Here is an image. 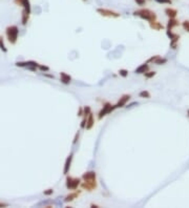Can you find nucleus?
<instances>
[{
    "label": "nucleus",
    "instance_id": "obj_1",
    "mask_svg": "<svg viewBox=\"0 0 189 208\" xmlns=\"http://www.w3.org/2000/svg\"><path fill=\"white\" fill-rule=\"evenodd\" d=\"M132 14H134V16L140 17L141 19L146 20V21H148V22H152V21H155V20H157L156 13L152 12L151 10H149V9H140V10L134 11Z\"/></svg>",
    "mask_w": 189,
    "mask_h": 208
},
{
    "label": "nucleus",
    "instance_id": "obj_2",
    "mask_svg": "<svg viewBox=\"0 0 189 208\" xmlns=\"http://www.w3.org/2000/svg\"><path fill=\"white\" fill-rule=\"evenodd\" d=\"M5 34H6V38L11 44H16L19 36V29L17 25H10L5 29Z\"/></svg>",
    "mask_w": 189,
    "mask_h": 208
},
{
    "label": "nucleus",
    "instance_id": "obj_3",
    "mask_svg": "<svg viewBox=\"0 0 189 208\" xmlns=\"http://www.w3.org/2000/svg\"><path fill=\"white\" fill-rule=\"evenodd\" d=\"M97 13L99 15L103 17H106V18H119L121 16L119 12H116L114 10H110V9H105V7H98L97 9Z\"/></svg>",
    "mask_w": 189,
    "mask_h": 208
},
{
    "label": "nucleus",
    "instance_id": "obj_4",
    "mask_svg": "<svg viewBox=\"0 0 189 208\" xmlns=\"http://www.w3.org/2000/svg\"><path fill=\"white\" fill-rule=\"evenodd\" d=\"M80 184H81V179L80 178H74L70 177V176L66 177L65 185H66V188L68 190H76L80 186Z\"/></svg>",
    "mask_w": 189,
    "mask_h": 208
},
{
    "label": "nucleus",
    "instance_id": "obj_5",
    "mask_svg": "<svg viewBox=\"0 0 189 208\" xmlns=\"http://www.w3.org/2000/svg\"><path fill=\"white\" fill-rule=\"evenodd\" d=\"M117 108V106L116 105H111L109 102H106L104 105H103V107H102V109L99 112V114H98V119L99 120H101V119H103V118L105 117V116H107V115H109L110 112H113L114 110Z\"/></svg>",
    "mask_w": 189,
    "mask_h": 208
},
{
    "label": "nucleus",
    "instance_id": "obj_6",
    "mask_svg": "<svg viewBox=\"0 0 189 208\" xmlns=\"http://www.w3.org/2000/svg\"><path fill=\"white\" fill-rule=\"evenodd\" d=\"M82 190H86L88 192H91L93 190H96L97 187H98V183H97V180H88V181H83L80 184Z\"/></svg>",
    "mask_w": 189,
    "mask_h": 208
},
{
    "label": "nucleus",
    "instance_id": "obj_7",
    "mask_svg": "<svg viewBox=\"0 0 189 208\" xmlns=\"http://www.w3.org/2000/svg\"><path fill=\"white\" fill-rule=\"evenodd\" d=\"M15 65L18 67H27V69L32 71V72H36L37 69H38V66H39V63L36 62V61H24V62H16Z\"/></svg>",
    "mask_w": 189,
    "mask_h": 208
},
{
    "label": "nucleus",
    "instance_id": "obj_8",
    "mask_svg": "<svg viewBox=\"0 0 189 208\" xmlns=\"http://www.w3.org/2000/svg\"><path fill=\"white\" fill-rule=\"evenodd\" d=\"M130 98H132V96H130L129 94H125V95H123V96L119 99V101H118L117 104H116V106H117V108L124 107V106L126 105V103L130 100Z\"/></svg>",
    "mask_w": 189,
    "mask_h": 208
},
{
    "label": "nucleus",
    "instance_id": "obj_9",
    "mask_svg": "<svg viewBox=\"0 0 189 208\" xmlns=\"http://www.w3.org/2000/svg\"><path fill=\"white\" fill-rule=\"evenodd\" d=\"M81 190H74L73 192H70V194H68L64 198V202L65 203H70V202H73L75 200V199H78V196L81 194Z\"/></svg>",
    "mask_w": 189,
    "mask_h": 208
},
{
    "label": "nucleus",
    "instance_id": "obj_10",
    "mask_svg": "<svg viewBox=\"0 0 189 208\" xmlns=\"http://www.w3.org/2000/svg\"><path fill=\"white\" fill-rule=\"evenodd\" d=\"M81 179L83 180V181H88V180H97V173H96V171H93V170L86 171V172H84L83 175H82Z\"/></svg>",
    "mask_w": 189,
    "mask_h": 208
},
{
    "label": "nucleus",
    "instance_id": "obj_11",
    "mask_svg": "<svg viewBox=\"0 0 189 208\" xmlns=\"http://www.w3.org/2000/svg\"><path fill=\"white\" fill-rule=\"evenodd\" d=\"M72 161H73V153H70L68 157L65 160V164H64V168H63V173L67 176V173L70 172V165H72Z\"/></svg>",
    "mask_w": 189,
    "mask_h": 208
},
{
    "label": "nucleus",
    "instance_id": "obj_12",
    "mask_svg": "<svg viewBox=\"0 0 189 208\" xmlns=\"http://www.w3.org/2000/svg\"><path fill=\"white\" fill-rule=\"evenodd\" d=\"M60 81H61V83L67 85V84H70L72 82V77L65 72H61L60 73Z\"/></svg>",
    "mask_w": 189,
    "mask_h": 208
},
{
    "label": "nucleus",
    "instance_id": "obj_13",
    "mask_svg": "<svg viewBox=\"0 0 189 208\" xmlns=\"http://www.w3.org/2000/svg\"><path fill=\"white\" fill-rule=\"evenodd\" d=\"M148 69H149V65H148V63L146 62V63L141 64L139 67H137V68L134 69V73H136V74H139V75L145 74L146 72H148Z\"/></svg>",
    "mask_w": 189,
    "mask_h": 208
},
{
    "label": "nucleus",
    "instance_id": "obj_14",
    "mask_svg": "<svg viewBox=\"0 0 189 208\" xmlns=\"http://www.w3.org/2000/svg\"><path fill=\"white\" fill-rule=\"evenodd\" d=\"M165 14L167 17H169V19H172V18H175V17H177L178 11L175 10V9H172V7H166Z\"/></svg>",
    "mask_w": 189,
    "mask_h": 208
},
{
    "label": "nucleus",
    "instance_id": "obj_15",
    "mask_svg": "<svg viewBox=\"0 0 189 208\" xmlns=\"http://www.w3.org/2000/svg\"><path fill=\"white\" fill-rule=\"evenodd\" d=\"M93 125H95V119H93V112H91V114H89V115H88V117H87V120H86V126H85V128H86L87 130H89V129L93 128Z\"/></svg>",
    "mask_w": 189,
    "mask_h": 208
},
{
    "label": "nucleus",
    "instance_id": "obj_16",
    "mask_svg": "<svg viewBox=\"0 0 189 208\" xmlns=\"http://www.w3.org/2000/svg\"><path fill=\"white\" fill-rule=\"evenodd\" d=\"M149 27H150L152 30H155V31H161V30L164 29L163 24L160 23V22H158L157 20H155V21H152V22H149Z\"/></svg>",
    "mask_w": 189,
    "mask_h": 208
},
{
    "label": "nucleus",
    "instance_id": "obj_17",
    "mask_svg": "<svg viewBox=\"0 0 189 208\" xmlns=\"http://www.w3.org/2000/svg\"><path fill=\"white\" fill-rule=\"evenodd\" d=\"M178 25H179V21H178L175 18L169 19V21H168V23H167V31H171L173 27H178Z\"/></svg>",
    "mask_w": 189,
    "mask_h": 208
},
{
    "label": "nucleus",
    "instance_id": "obj_18",
    "mask_svg": "<svg viewBox=\"0 0 189 208\" xmlns=\"http://www.w3.org/2000/svg\"><path fill=\"white\" fill-rule=\"evenodd\" d=\"M29 15L27 13H25L24 11H22V15H21V24L22 25H27V22H29Z\"/></svg>",
    "mask_w": 189,
    "mask_h": 208
},
{
    "label": "nucleus",
    "instance_id": "obj_19",
    "mask_svg": "<svg viewBox=\"0 0 189 208\" xmlns=\"http://www.w3.org/2000/svg\"><path fill=\"white\" fill-rule=\"evenodd\" d=\"M167 62V59H165V58H161L160 56H158L157 57V59L153 61V63L155 64H158V65H161V64H164V63Z\"/></svg>",
    "mask_w": 189,
    "mask_h": 208
},
{
    "label": "nucleus",
    "instance_id": "obj_20",
    "mask_svg": "<svg viewBox=\"0 0 189 208\" xmlns=\"http://www.w3.org/2000/svg\"><path fill=\"white\" fill-rule=\"evenodd\" d=\"M139 97L140 98H145V99H149L151 97L150 93L148 91H142L139 93Z\"/></svg>",
    "mask_w": 189,
    "mask_h": 208
},
{
    "label": "nucleus",
    "instance_id": "obj_21",
    "mask_svg": "<svg viewBox=\"0 0 189 208\" xmlns=\"http://www.w3.org/2000/svg\"><path fill=\"white\" fill-rule=\"evenodd\" d=\"M0 50H2L3 53H7V48H5L4 41H3V37L0 36Z\"/></svg>",
    "mask_w": 189,
    "mask_h": 208
},
{
    "label": "nucleus",
    "instance_id": "obj_22",
    "mask_svg": "<svg viewBox=\"0 0 189 208\" xmlns=\"http://www.w3.org/2000/svg\"><path fill=\"white\" fill-rule=\"evenodd\" d=\"M91 112V106H84L83 107V117H88V115Z\"/></svg>",
    "mask_w": 189,
    "mask_h": 208
},
{
    "label": "nucleus",
    "instance_id": "obj_23",
    "mask_svg": "<svg viewBox=\"0 0 189 208\" xmlns=\"http://www.w3.org/2000/svg\"><path fill=\"white\" fill-rule=\"evenodd\" d=\"M118 73H119L120 76L123 77V78H126V77L128 76V71H127V69H123L122 68V69H120Z\"/></svg>",
    "mask_w": 189,
    "mask_h": 208
},
{
    "label": "nucleus",
    "instance_id": "obj_24",
    "mask_svg": "<svg viewBox=\"0 0 189 208\" xmlns=\"http://www.w3.org/2000/svg\"><path fill=\"white\" fill-rule=\"evenodd\" d=\"M38 69H39V71H41V72L45 73V72H48V71H50V67H48V66H46V65L39 64V66H38Z\"/></svg>",
    "mask_w": 189,
    "mask_h": 208
},
{
    "label": "nucleus",
    "instance_id": "obj_25",
    "mask_svg": "<svg viewBox=\"0 0 189 208\" xmlns=\"http://www.w3.org/2000/svg\"><path fill=\"white\" fill-rule=\"evenodd\" d=\"M144 76H145V78H147V79H150V78L156 76V72H146L145 74H144Z\"/></svg>",
    "mask_w": 189,
    "mask_h": 208
},
{
    "label": "nucleus",
    "instance_id": "obj_26",
    "mask_svg": "<svg viewBox=\"0 0 189 208\" xmlns=\"http://www.w3.org/2000/svg\"><path fill=\"white\" fill-rule=\"evenodd\" d=\"M155 1L160 4H171V0H155Z\"/></svg>",
    "mask_w": 189,
    "mask_h": 208
},
{
    "label": "nucleus",
    "instance_id": "obj_27",
    "mask_svg": "<svg viewBox=\"0 0 189 208\" xmlns=\"http://www.w3.org/2000/svg\"><path fill=\"white\" fill-rule=\"evenodd\" d=\"M86 120H87L86 117H83V119H82L81 123H80V127H81L82 129L85 128V126H86Z\"/></svg>",
    "mask_w": 189,
    "mask_h": 208
},
{
    "label": "nucleus",
    "instance_id": "obj_28",
    "mask_svg": "<svg viewBox=\"0 0 189 208\" xmlns=\"http://www.w3.org/2000/svg\"><path fill=\"white\" fill-rule=\"evenodd\" d=\"M182 25H183V29H184L185 31L189 32V21H188V20H186V21L183 22Z\"/></svg>",
    "mask_w": 189,
    "mask_h": 208
},
{
    "label": "nucleus",
    "instance_id": "obj_29",
    "mask_svg": "<svg viewBox=\"0 0 189 208\" xmlns=\"http://www.w3.org/2000/svg\"><path fill=\"white\" fill-rule=\"evenodd\" d=\"M146 1H147V0H134V2H136L138 5H140V6H143V5H145L146 4Z\"/></svg>",
    "mask_w": 189,
    "mask_h": 208
},
{
    "label": "nucleus",
    "instance_id": "obj_30",
    "mask_svg": "<svg viewBox=\"0 0 189 208\" xmlns=\"http://www.w3.org/2000/svg\"><path fill=\"white\" fill-rule=\"evenodd\" d=\"M44 196H50V194H54V189L53 188H50V189H46V190H44L43 191Z\"/></svg>",
    "mask_w": 189,
    "mask_h": 208
},
{
    "label": "nucleus",
    "instance_id": "obj_31",
    "mask_svg": "<svg viewBox=\"0 0 189 208\" xmlns=\"http://www.w3.org/2000/svg\"><path fill=\"white\" fill-rule=\"evenodd\" d=\"M79 136H80V134H79V132H77L76 134V136H75V139H74V141H73V143L74 144H76L77 143V141H78V139H79Z\"/></svg>",
    "mask_w": 189,
    "mask_h": 208
},
{
    "label": "nucleus",
    "instance_id": "obj_32",
    "mask_svg": "<svg viewBox=\"0 0 189 208\" xmlns=\"http://www.w3.org/2000/svg\"><path fill=\"white\" fill-rule=\"evenodd\" d=\"M78 117H81V116H83V107H80L79 110H78Z\"/></svg>",
    "mask_w": 189,
    "mask_h": 208
},
{
    "label": "nucleus",
    "instance_id": "obj_33",
    "mask_svg": "<svg viewBox=\"0 0 189 208\" xmlns=\"http://www.w3.org/2000/svg\"><path fill=\"white\" fill-rule=\"evenodd\" d=\"M7 204L6 203H1V202H0V207H7Z\"/></svg>",
    "mask_w": 189,
    "mask_h": 208
},
{
    "label": "nucleus",
    "instance_id": "obj_34",
    "mask_svg": "<svg viewBox=\"0 0 189 208\" xmlns=\"http://www.w3.org/2000/svg\"><path fill=\"white\" fill-rule=\"evenodd\" d=\"M91 207H93V208H100V206L96 205V204H91Z\"/></svg>",
    "mask_w": 189,
    "mask_h": 208
},
{
    "label": "nucleus",
    "instance_id": "obj_35",
    "mask_svg": "<svg viewBox=\"0 0 189 208\" xmlns=\"http://www.w3.org/2000/svg\"><path fill=\"white\" fill-rule=\"evenodd\" d=\"M137 104H138V103H137V102H134V103H132L130 105L127 106V107H132V106H134V105H137Z\"/></svg>",
    "mask_w": 189,
    "mask_h": 208
},
{
    "label": "nucleus",
    "instance_id": "obj_36",
    "mask_svg": "<svg viewBox=\"0 0 189 208\" xmlns=\"http://www.w3.org/2000/svg\"><path fill=\"white\" fill-rule=\"evenodd\" d=\"M82 1H86V0H82Z\"/></svg>",
    "mask_w": 189,
    "mask_h": 208
},
{
    "label": "nucleus",
    "instance_id": "obj_37",
    "mask_svg": "<svg viewBox=\"0 0 189 208\" xmlns=\"http://www.w3.org/2000/svg\"><path fill=\"white\" fill-rule=\"evenodd\" d=\"M188 116H189V110H188Z\"/></svg>",
    "mask_w": 189,
    "mask_h": 208
}]
</instances>
